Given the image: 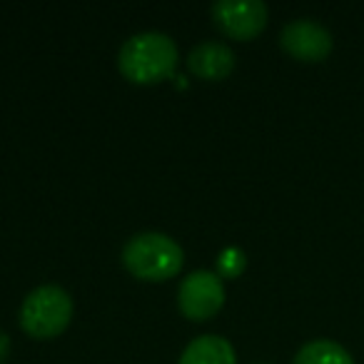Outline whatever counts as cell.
<instances>
[{"label":"cell","mask_w":364,"mask_h":364,"mask_svg":"<svg viewBox=\"0 0 364 364\" xmlns=\"http://www.w3.org/2000/svg\"><path fill=\"white\" fill-rule=\"evenodd\" d=\"M11 357V337L6 332H0V364H6Z\"/></svg>","instance_id":"cell-11"},{"label":"cell","mask_w":364,"mask_h":364,"mask_svg":"<svg viewBox=\"0 0 364 364\" xmlns=\"http://www.w3.org/2000/svg\"><path fill=\"white\" fill-rule=\"evenodd\" d=\"M242 269H245V255H242V250L230 247V250H225V252L220 255V259H218V274L223 279L237 277V274L242 272Z\"/></svg>","instance_id":"cell-10"},{"label":"cell","mask_w":364,"mask_h":364,"mask_svg":"<svg viewBox=\"0 0 364 364\" xmlns=\"http://www.w3.org/2000/svg\"><path fill=\"white\" fill-rule=\"evenodd\" d=\"M73 319V299L58 284L36 287L21 304V327L33 339H53Z\"/></svg>","instance_id":"cell-3"},{"label":"cell","mask_w":364,"mask_h":364,"mask_svg":"<svg viewBox=\"0 0 364 364\" xmlns=\"http://www.w3.org/2000/svg\"><path fill=\"white\" fill-rule=\"evenodd\" d=\"M225 304V284L218 272L198 269L190 272L177 287V307L193 322L215 317Z\"/></svg>","instance_id":"cell-4"},{"label":"cell","mask_w":364,"mask_h":364,"mask_svg":"<svg viewBox=\"0 0 364 364\" xmlns=\"http://www.w3.org/2000/svg\"><path fill=\"white\" fill-rule=\"evenodd\" d=\"M177 58V46L170 36L147 31L127 38L117 55V68L135 85H155L175 73Z\"/></svg>","instance_id":"cell-1"},{"label":"cell","mask_w":364,"mask_h":364,"mask_svg":"<svg viewBox=\"0 0 364 364\" xmlns=\"http://www.w3.org/2000/svg\"><path fill=\"white\" fill-rule=\"evenodd\" d=\"M279 46L287 55H292L294 60L302 63H319L332 53V33L324 26H319L317 21L309 18H299L282 28L279 36Z\"/></svg>","instance_id":"cell-6"},{"label":"cell","mask_w":364,"mask_h":364,"mask_svg":"<svg viewBox=\"0 0 364 364\" xmlns=\"http://www.w3.org/2000/svg\"><path fill=\"white\" fill-rule=\"evenodd\" d=\"M292 364H354L352 354L332 339H312L297 354Z\"/></svg>","instance_id":"cell-9"},{"label":"cell","mask_w":364,"mask_h":364,"mask_svg":"<svg viewBox=\"0 0 364 364\" xmlns=\"http://www.w3.org/2000/svg\"><path fill=\"white\" fill-rule=\"evenodd\" d=\"M188 68L200 80H225L235 70V53L225 43L205 41L195 46L188 55Z\"/></svg>","instance_id":"cell-7"},{"label":"cell","mask_w":364,"mask_h":364,"mask_svg":"<svg viewBox=\"0 0 364 364\" xmlns=\"http://www.w3.org/2000/svg\"><path fill=\"white\" fill-rule=\"evenodd\" d=\"M182 247L162 232H140L122 247V264L127 272L145 282H165L182 269Z\"/></svg>","instance_id":"cell-2"},{"label":"cell","mask_w":364,"mask_h":364,"mask_svg":"<svg viewBox=\"0 0 364 364\" xmlns=\"http://www.w3.org/2000/svg\"><path fill=\"white\" fill-rule=\"evenodd\" d=\"M177 364H237V354L230 339L220 334H203L185 347Z\"/></svg>","instance_id":"cell-8"},{"label":"cell","mask_w":364,"mask_h":364,"mask_svg":"<svg viewBox=\"0 0 364 364\" xmlns=\"http://www.w3.org/2000/svg\"><path fill=\"white\" fill-rule=\"evenodd\" d=\"M213 21L232 41H252L267 26L262 0H220L213 6Z\"/></svg>","instance_id":"cell-5"}]
</instances>
